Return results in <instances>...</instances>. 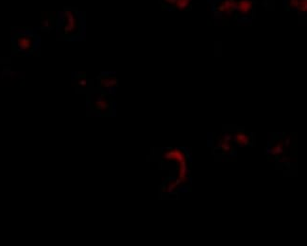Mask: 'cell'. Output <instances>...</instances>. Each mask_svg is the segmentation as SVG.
Masks as SVG:
<instances>
[{
  "label": "cell",
  "mask_w": 307,
  "mask_h": 246,
  "mask_svg": "<svg viewBox=\"0 0 307 246\" xmlns=\"http://www.w3.org/2000/svg\"><path fill=\"white\" fill-rule=\"evenodd\" d=\"M221 148H222L223 151L228 152L231 149V145H230V143L227 140H223L222 141V145H221Z\"/></svg>",
  "instance_id": "277c9868"
},
{
  "label": "cell",
  "mask_w": 307,
  "mask_h": 246,
  "mask_svg": "<svg viewBox=\"0 0 307 246\" xmlns=\"http://www.w3.org/2000/svg\"><path fill=\"white\" fill-rule=\"evenodd\" d=\"M33 41L30 37L26 35H21L16 39V45L22 51H29L32 47Z\"/></svg>",
  "instance_id": "6da1fadb"
},
{
  "label": "cell",
  "mask_w": 307,
  "mask_h": 246,
  "mask_svg": "<svg viewBox=\"0 0 307 246\" xmlns=\"http://www.w3.org/2000/svg\"><path fill=\"white\" fill-rule=\"evenodd\" d=\"M282 151H283V148H282V146H281L280 145H276V146L273 148V150H272V153H273L274 155H278V154L282 153Z\"/></svg>",
  "instance_id": "5b68a950"
},
{
  "label": "cell",
  "mask_w": 307,
  "mask_h": 246,
  "mask_svg": "<svg viewBox=\"0 0 307 246\" xmlns=\"http://www.w3.org/2000/svg\"><path fill=\"white\" fill-rule=\"evenodd\" d=\"M166 158L171 160H177L180 163H184L185 162V158H184V155L182 152L179 151V150H172L169 151L168 153L166 154Z\"/></svg>",
  "instance_id": "7a4b0ae2"
},
{
  "label": "cell",
  "mask_w": 307,
  "mask_h": 246,
  "mask_svg": "<svg viewBox=\"0 0 307 246\" xmlns=\"http://www.w3.org/2000/svg\"><path fill=\"white\" fill-rule=\"evenodd\" d=\"M235 140H236L237 143H239V145H248L250 143V137L243 134V133H238L236 135Z\"/></svg>",
  "instance_id": "3957f363"
}]
</instances>
